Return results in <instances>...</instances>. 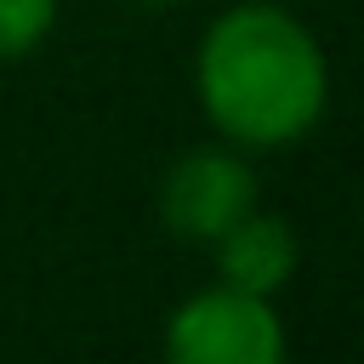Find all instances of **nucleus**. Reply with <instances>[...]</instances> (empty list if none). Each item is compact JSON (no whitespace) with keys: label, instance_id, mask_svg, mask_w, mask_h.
Segmentation results:
<instances>
[{"label":"nucleus","instance_id":"nucleus-1","mask_svg":"<svg viewBox=\"0 0 364 364\" xmlns=\"http://www.w3.org/2000/svg\"><path fill=\"white\" fill-rule=\"evenodd\" d=\"M193 97L205 125L245 148H296L330 108V57L279 0L222 6L193 46Z\"/></svg>","mask_w":364,"mask_h":364},{"label":"nucleus","instance_id":"nucleus-2","mask_svg":"<svg viewBox=\"0 0 364 364\" xmlns=\"http://www.w3.org/2000/svg\"><path fill=\"white\" fill-rule=\"evenodd\" d=\"M159 353L171 364H284L290 336H284L273 296L216 279L165 313Z\"/></svg>","mask_w":364,"mask_h":364},{"label":"nucleus","instance_id":"nucleus-3","mask_svg":"<svg viewBox=\"0 0 364 364\" xmlns=\"http://www.w3.org/2000/svg\"><path fill=\"white\" fill-rule=\"evenodd\" d=\"M256 205V171L233 142L182 148L159 176V222L188 245H216Z\"/></svg>","mask_w":364,"mask_h":364},{"label":"nucleus","instance_id":"nucleus-4","mask_svg":"<svg viewBox=\"0 0 364 364\" xmlns=\"http://www.w3.org/2000/svg\"><path fill=\"white\" fill-rule=\"evenodd\" d=\"M216 279L222 284H239V290H256V296H279L290 279H296V262H301V245H296V228L279 216V210H262L250 205L216 245Z\"/></svg>","mask_w":364,"mask_h":364},{"label":"nucleus","instance_id":"nucleus-5","mask_svg":"<svg viewBox=\"0 0 364 364\" xmlns=\"http://www.w3.org/2000/svg\"><path fill=\"white\" fill-rule=\"evenodd\" d=\"M57 11L63 0H0V63L40 51L46 34L57 28Z\"/></svg>","mask_w":364,"mask_h":364}]
</instances>
